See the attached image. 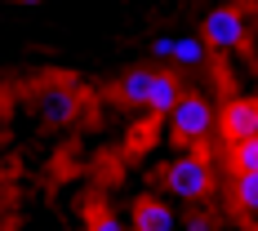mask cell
<instances>
[{
	"label": "cell",
	"mask_w": 258,
	"mask_h": 231,
	"mask_svg": "<svg viewBox=\"0 0 258 231\" xmlns=\"http://www.w3.org/2000/svg\"><path fill=\"white\" fill-rule=\"evenodd\" d=\"M165 187H169V196L174 200H205V191H209V169H205V160H196V156H178V160H169L165 165Z\"/></svg>",
	"instance_id": "1"
},
{
	"label": "cell",
	"mask_w": 258,
	"mask_h": 231,
	"mask_svg": "<svg viewBox=\"0 0 258 231\" xmlns=\"http://www.w3.org/2000/svg\"><path fill=\"white\" fill-rule=\"evenodd\" d=\"M214 107L205 103V98H196V94H182L178 107L169 111V133L174 138H182V142H201L209 129H214Z\"/></svg>",
	"instance_id": "2"
},
{
	"label": "cell",
	"mask_w": 258,
	"mask_h": 231,
	"mask_svg": "<svg viewBox=\"0 0 258 231\" xmlns=\"http://www.w3.org/2000/svg\"><path fill=\"white\" fill-rule=\"evenodd\" d=\"M201 40H205V49H214V53H232L236 45L245 40V18H240V9H232V5L209 9L205 23H201Z\"/></svg>",
	"instance_id": "3"
},
{
	"label": "cell",
	"mask_w": 258,
	"mask_h": 231,
	"mask_svg": "<svg viewBox=\"0 0 258 231\" xmlns=\"http://www.w3.org/2000/svg\"><path fill=\"white\" fill-rule=\"evenodd\" d=\"M223 138H232V147L258 138V103L254 98H232V103H223Z\"/></svg>",
	"instance_id": "4"
},
{
	"label": "cell",
	"mask_w": 258,
	"mask_h": 231,
	"mask_svg": "<svg viewBox=\"0 0 258 231\" xmlns=\"http://www.w3.org/2000/svg\"><path fill=\"white\" fill-rule=\"evenodd\" d=\"M134 231H182L178 209L165 205V200H143L134 209Z\"/></svg>",
	"instance_id": "5"
},
{
	"label": "cell",
	"mask_w": 258,
	"mask_h": 231,
	"mask_svg": "<svg viewBox=\"0 0 258 231\" xmlns=\"http://www.w3.org/2000/svg\"><path fill=\"white\" fill-rule=\"evenodd\" d=\"M152 80H156V71L152 67H134L125 80H120V89H116V98L125 107H147V98H152Z\"/></svg>",
	"instance_id": "6"
},
{
	"label": "cell",
	"mask_w": 258,
	"mask_h": 231,
	"mask_svg": "<svg viewBox=\"0 0 258 231\" xmlns=\"http://www.w3.org/2000/svg\"><path fill=\"white\" fill-rule=\"evenodd\" d=\"M178 98H182L178 80L169 76V71H156V80H152V98H147V111H152V116H169V111L178 107Z\"/></svg>",
	"instance_id": "7"
},
{
	"label": "cell",
	"mask_w": 258,
	"mask_h": 231,
	"mask_svg": "<svg viewBox=\"0 0 258 231\" xmlns=\"http://www.w3.org/2000/svg\"><path fill=\"white\" fill-rule=\"evenodd\" d=\"M40 107H45V120L49 125H72V116H76V103H72L67 89H45L40 94Z\"/></svg>",
	"instance_id": "8"
},
{
	"label": "cell",
	"mask_w": 258,
	"mask_h": 231,
	"mask_svg": "<svg viewBox=\"0 0 258 231\" xmlns=\"http://www.w3.org/2000/svg\"><path fill=\"white\" fill-rule=\"evenodd\" d=\"M205 40L201 36H174V62L178 67H201L205 62Z\"/></svg>",
	"instance_id": "9"
},
{
	"label": "cell",
	"mask_w": 258,
	"mask_h": 231,
	"mask_svg": "<svg viewBox=\"0 0 258 231\" xmlns=\"http://www.w3.org/2000/svg\"><path fill=\"white\" fill-rule=\"evenodd\" d=\"M236 205L245 209L249 218H258V174H236Z\"/></svg>",
	"instance_id": "10"
},
{
	"label": "cell",
	"mask_w": 258,
	"mask_h": 231,
	"mask_svg": "<svg viewBox=\"0 0 258 231\" xmlns=\"http://www.w3.org/2000/svg\"><path fill=\"white\" fill-rule=\"evenodd\" d=\"M232 165H236V174H258V138L236 142L232 147Z\"/></svg>",
	"instance_id": "11"
},
{
	"label": "cell",
	"mask_w": 258,
	"mask_h": 231,
	"mask_svg": "<svg viewBox=\"0 0 258 231\" xmlns=\"http://www.w3.org/2000/svg\"><path fill=\"white\" fill-rule=\"evenodd\" d=\"M89 231H129V227L120 222V218H111V213H103V218H94V222H89Z\"/></svg>",
	"instance_id": "12"
},
{
	"label": "cell",
	"mask_w": 258,
	"mask_h": 231,
	"mask_svg": "<svg viewBox=\"0 0 258 231\" xmlns=\"http://www.w3.org/2000/svg\"><path fill=\"white\" fill-rule=\"evenodd\" d=\"M152 53L160 58V62H174V36H160V40L152 45Z\"/></svg>",
	"instance_id": "13"
},
{
	"label": "cell",
	"mask_w": 258,
	"mask_h": 231,
	"mask_svg": "<svg viewBox=\"0 0 258 231\" xmlns=\"http://www.w3.org/2000/svg\"><path fill=\"white\" fill-rule=\"evenodd\" d=\"M182 231H214V222H209V218H191Z\"/></svg>",
	"instance_id": "14"
},
{
	"label": "cell",
	"mask_w": 258,
	"mask_h": 231,
	"mask_svg": "<svg viewBox=\"0 0 258 231\" xmlns=\"http://www.w3.org/2000/svg\"><path fill=\"white\" fill-rule=\"evenodd\" d=\"M14 5H45V0H14Z\"/></svg>",
	"instance_id": "15"
}]
</instances>
